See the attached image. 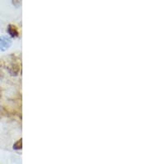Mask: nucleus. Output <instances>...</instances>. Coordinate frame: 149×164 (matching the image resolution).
<instances>
[{"mask_svg": "<svg viewBox=\"0 0 149 164\" xmlns=\"http://www.w3.org/2000/svg\"><path fill=\"white\" fill-rule=\"evenodd\" d=\"M21 147H22V139H20L19 141L14 144V148H16V149H20Z\"/></svg>", "mask_w": 149, "mask_h": 164, "instance_id": "obj_2", "label": "nucleus"}, {"mask_svg": "<svg viewBox=\"0 0 149 164\" xmlns=\"http://www.w3.org/2000/svg\"><path fill=\"white\" fill-rule=\"evenodd\" d=\"M8 32L12 35V36H17V32L16 27H13L12 25H10L8 29Z\"/></svg>", "mask_w": 149, "mask_h": 164, "instance_id": "obj_1", "label": "nucleus"}]
</instances>
